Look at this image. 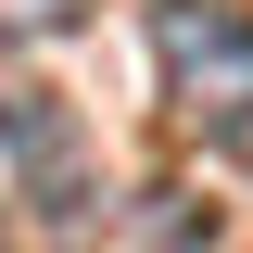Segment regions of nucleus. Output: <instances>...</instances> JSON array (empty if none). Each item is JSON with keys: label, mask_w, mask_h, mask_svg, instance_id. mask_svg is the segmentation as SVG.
<instances>
[{"label": "nucleus", "mask_w": 253, "mask_h": 253, "mask_svg": "<svg viewBox=\"0 0 253 253\" xmlns=\"http://www.w3.org/2000/svg\"><path fill=\"white\" fill-rule=\"evenodd\" d=\"M228 152H241V165H253V114H241V126H228Z\"/></svg>", "instance_id": "3"}, {"label": "nucleus", "mask_w": 253, "mask_h": 253, "mask_svg": "<svg viewBox=\"0 0 253 253\" xmlns=\"http://www.w3.org/2000/svg\"><path fill=\"white\" fill-rule=\"evenodd\" d=\"M152 63H165V101L228 139L253 114V0H152Z\"/></svg>", "instance_id": "1"}, {"label": "nucleus", "mask_w": 253, "mask_h": 253, "mask_svg": "<svg viewBox=\"0 0 253 253\" xmlns=\"http://www.w3.org/2000/svg\"><path fill=\"white\" fill-rule=\"evenodd\" d=\"M0 26H26V38H51V26H76V0H0Z\"/></svg>", "instance_id": "2"}, {"label": "nucleus", "mask_w": 253, "mask_h": 253, "mask_svg": "<svg viewBox=\"0 0 253 253\" xmlns=\"http://www.w3.org/2000/svg\"><path fill=\"white\" fill-rule=\"evenodd\" d=\"M0 253H13V241H0Z\"/></svg>", "instance_id": "4"}]
</instances>
